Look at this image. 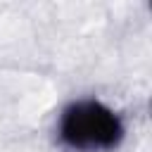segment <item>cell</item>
Masks as SVG:
<instances>
[{"instance_id": "cell-1", "label": "cell", "mask_w": 152, "mask_h": 152, "mask_svg": "<svg viewBox=\"0 0 152 152\" xmlns=\"http://www.w3.org/2000/svg\"><path fill=\"white\" fill-rule=\"evenodd\" d=\"M62 140L76 150H107L121 140L119 116L100 102L86 100L71 104L62 116Z\"/></svg>"}]
</instances>
